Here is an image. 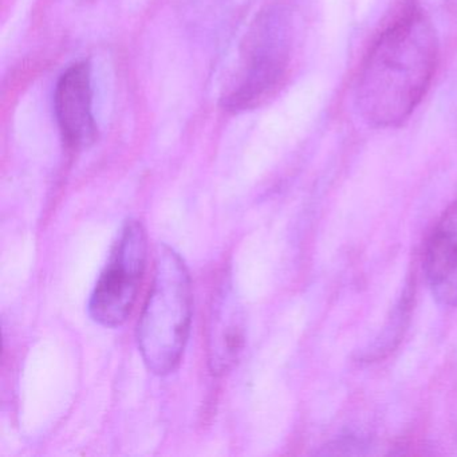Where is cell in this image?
<instances>
[{"instance_id":"6","label":"cell","mask_w":457,"mask_h":457,"mask_svg":"<svg viewBox=\"0 0 457 457\" xmlns=\"http://www.w3.org/2000/svg\"><path fill=\"white\" fill-rule=\"evenodd\" d=\"M90 77L89 63H74L61 76L55 87V117L63 143L71 149L85 148L97 140Z\"/></svg>"},{"instance_id":"3","label":"cell","mask_w":457,"mask_h":457,"mask_svg":"<svg viewBox=\"0 0 457 457\" xmlns=\"http://www.w3.org/2000/svg\"><path fill=\"white\" fill-rule=\"evenodd\" d=\"M288 61L290 20L283 10H269L248 37L242 71L223 98L224 108L240 112L261 105L282 84Z\"/></svg>"},{"instance_id":"7","label":"cell","mask_w":457,"mask_h":457,"mask_svg":"<svg viewBox=\"0 0 457 457\" xmlns=\"http://www.w3.org/2000/svg\"><path fill=\"white\" fill-rule=\"evenodd\" d=\"M425 275L433 296L445 306H457V203L444 212L428 239Z\"/></svg>"},{"instance_id":"4","label":"cell","mask_w":457,"mask_h":457,"mask_svg":"<svg viewBox=\"0 0 457 457\" xmlns=\"http://www.w3.org/2000/svg\"><path fill=\"white\" fill-rule=\"evenodd\" d=\"M146 263V234L135 219L125 221L93 290L89 314L106 328L121 326L132 312Z\"/></svg>"},{"instance_id":"1","label":"cell","mask_w":457,"mask_h":457,"mask_svg":"<svg viewBox=\"0 0 457 457\" xmlns=\"http://www.w3.org/2000/svg\"><path fill=\"white\" fill-rule=\"evenodd\" d=\"M438 65L435 28L416 7L398 15L371 45L355 85V105L374 128H395L429 90Z\"/></svg>"},{"instance_id":"2","label":"cell","mask_w":457,"mask_h":457,"mask_svg":"<svg viewBox=\"0 0 457 457\" xmlns=\"http://www.w3.org/2000/svg\"><path fill=\"white\" fill-rule=\"evenodd\" d=\"M192 318L191 277L173 248L157 251L154 285L137 326V344L146 368L157 376L180 365Z\"/></svg>"},{"instance_id":"5","label":"cell","mask_w":457,"mask_h":457,"mask_svg":"<svg viewBox=\"0 0 457 457\" xmlns=\"http://www.w3.org/2000/svg\"><path fill=\"white\" fill-rule=\"evenodd\" d=\"M247 318L232 283L224 279L211 299L207 323L208 365L215 376L228 373L242 357Z\"/></svg>"}]
</instances>
